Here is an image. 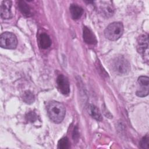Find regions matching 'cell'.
Returning a JSON list of instances; mask_svg holds the SVG:
<instances>
[{"label":"cell","instance_id":"1","mask_svg":"<svg viewBox=\"0 0 149 149\" xmlns=\"http://www.w3.org/2000/svg\"><path fill=\"white\" fill-rule=\"evenodd\" d=\"M47 113L50 119L55 123H59L63 120L66 109L64 105L57 101H51L47 105Z\"/></svg>","mask_w":149,"mask_h":149},{"label":"cell","instance_id":"2","mask_svg":"<svg viewBox=\"0 0 149 149\" xmlns=\"http://www.w3.org/2000/svg\"><path fill=\"white\" fill-rule=\"evenodd\" d=\"M112 71L118 75H124L129 73L130 70V65L129 61L123 56L115 57L111 64Z\"/></svg>","mask_w":149,"mask_h":149},{"label":"cell","instance_id":"3","mask_svg":"<svg viewBox=\"0 0 149 149\" xmlns=\"http://www.w3.org/2000/svg\"><path fill=\"white\" fill-rule=\"evenodd\" d=\"M123 26L120 22H113L109 24L104 30L105 37L111 41L118 40L123 34Z\"/></svg>","mask_w":149,"mask_h":149},{"label":"cell","instance_id":"4","mask_svg":"<svg viewBox=\"0 0 149 149\" xmlns=\"http://www.w3.org/2000/svg\"><path fill=\"white\" fill-rule=\"evenodd\" d=\"M17 45L16 36L11 32H3L0 37V45L5 49H15Z\"/></svg>","mask_w":149,"mask_h":149},{"label":"cell","instance_id":"5","mask_svg":"<svg viewBox=\"0 0 149 149\" xmlns=\"http://www.w3.org/2000/svg\"><path fill=\"white\" fill-rule=\"evenodd\" d=\"M137 50L139 54H140L143 59L148 62V40L147 35H141L137 39Z\"/></svg>","mask_w":149,"mask_h":149},{"label":"cell","instance_id":"6","mask_svg":"<svg viewBox=\"0 0 149 149\" xmlns=\"http://www.w3.org/2000/svg\"><path fill=\"white\" fill-rule=\"evenodd\" d=\"M58 90L63 95H68L70 93V84L68 78L63 74H59L56 79Z\"/></svg>","mask_w":149,"mask_h":149},{"label":"cell","instance_id":"7","mask_svg":"<svg viewBox=\"0 0 149 149\" xmlns=\"http://www.w3.org/2000/svg\"><path fill=\"white\" fill-rule=\"evenodd\" d=\"M12 1H3L0 6L1 17L3 19H9L13 16L11 12Z\"/></svg>","mask_w":149,"mask_h":149},{"label":"cell","instance_id":"8","mask_svg":"<svg viewBox=\"0 0 149 149\" xmlns=\"http://www.w3.org/2000/svg\"><path fill=\"white\" fill-rule=\"evenodd\" d=\"M83 38L84 41L87 44L95 45L97 43L95 35L93 31L86 26H84L83 29Z\"/></svg>","mask_w":149,"mask_h":149},{"label":"cell","instance_id":"9","mask_svg":"<svg viewBox=\"0 0 149 149\" xmlns=\"http://www.w3.org/2000/svg\"><path fill=\"white\" fill-rule=\"evenodd\" d=\"M38 43L42 49H47L51 45V40L46 33H41L38 37Z\"/></svg>","mask_w":149,"mask_h":149},{"label":"cell","instance_id":"10","mask_svg":"<svg viewBox=\"0 0 149 149\" xmlns=\"http://www.w3.org/2000/svg\"><path fill=\"white\" fill-rule=\"evenodd\" d=\"M17 6L20 12L26 17H30L32 15L31 8L24 1H17Z\"/></svg>","mask_w":149,"mask_h":149},{"label":"cell","instance_id":"11","mask_svg":"<svg viewBox=\"0 0 149 149\" xmlns=\"http://www.w3.org/2000/svg\"><path fill=\"white\" fill-rule=\"evenodd\" d=\"M69 9L72 18L75 20L80 19L83 13V8L76 4H72Z\"/></svg>","mask_w":149,"mask_h":149},{"label":"cell","instance_id":"12","mask_svg":"<svg viewBox=\"0 0 149 149\" xmlns=\"http://www.w3.org/2000/svg\"><path fill=\"white\" fill-rule=\"evenodd\" d=\"M88 109V113L93 118L97 120V121H101L102 120V117L99 109L95 105H89Z\"/></svg>","mask_w":149,"mask_h":149},{"label":"cell","instance_id":"13","mask_svg":"<svg viewBox=\"0 0 149 149\" xmlns=\"http://www.w3.org/2000/svg\"><path fill=\"white\" fill-rule=\"evenodd\" d=\"M100 10L102 15L107 17H109L113 15L114 12V8L112 5L108 4H102L100 6Z\"/></svg>","mask_w":149,"mask_h":149},{"label":"cell","instance_id":"14","mask_svg":"<svg viewBox=\"0 0 149 149\" xmlns=\"http://www.w3.org/2000/svg\"><path fill=\"white\" fill-rule=\"evenodd\" d=\"M137 82L141 86V88L140 90H148V85H149L148 77L145 76H140L138 78Z\"/></svg>","mask_w":149,"mask_h":149},{"label":"cell","instance_id":"15","mask_svg":"<svg viewBox=\"0 0 149 149\" xmlns=\"http://www.w3.org/2000/svg\"><path fill=\"white\" fill-rule=\"evenodd\" d=\"M23 101L28 104H31L35 100L34 95L30 91H26L22 95Z\"/></svg>","mask_w":149,"mask_h":149},{"label":"cell","instance_id":"16","mask_svg":"<svg viewBox=\"0 0 149 149\" xmlns=\"http://www.w3.org/2000/svg\"><path fill=\"white\" fill-rule=\"evenodd\" d=\"M70 147V143L67 137H63L61 139L58 143V148L59 149H68Z\"/></svg>","mask_w":149,"mask_h":149},{"label":"cell","instance_id":"17","mask_svg":"<svg viewBox=\"0 0 149 149\" xmlns=\"http://www.w3.org/2000/svg\"><path fill=\"white\" fill-rule=\"evenodd\" d=\"M139 144L140 147L142 148L148 149L149 148V137L148 134L143 137V139L140 141Z\"/></svg>","mask_w":149,"mask_h":149},{"label":"cell","instance_id":"18","mask_svg":"<svg viewBox=\"0 0 149 149\" xmlns=\"http://www.w3.org/2000/svg\"><path fill=\"white\" fill-rule=\"evenodd\" d=\"M26 119L30 122H34L37 120V116L34 112L30 111L26 115Z\"/></svg>","mask_w":149,"mask_h":149},{"label":"cell","instance_id":"19","mask_svg":"<svg viewBox=\"0 0 149 149\" xmlns=\"http://www.w3.org/2000/svg\"><path fill=\"white\" fill-rule=\"evenodd\" d=\"M79 137V132H78V130H77V127H76L74 129V131H73V138L74 140V139L76 140V139H77Z\"/></svg>","mask_w":149,"mask_h":149}]
</instances>
